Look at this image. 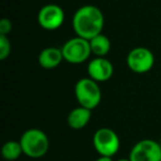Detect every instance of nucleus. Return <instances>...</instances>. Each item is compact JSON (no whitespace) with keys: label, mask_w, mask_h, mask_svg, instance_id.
<instances>
[{"label":"nucleus","mask_w":161,"mask_h":161,"mask_svg":"<svg viewBox=\"0 0 161 161\" xmlns=\"http://www.w3.org/2000/svg\"><path fill=\"white\" fill-rule=\"evenodd\" d=\"M105 19L102 10L93 5H85L75 11L72 25L75 34L86 40H91L103 31Z\"/></svg>","instance_id":"obj_1"},{"label":"nucleus","mask_w":161,"mask_h":161,"mask_svg":"<svg viewBox=\"0 0 161 161\" xmlns=\"http://www.w3.org/2000/svg\"><path fill=\"white\" fill-rule=\"evenodd\" d=\"M20 145L23 154L32 159L42 158L47 153L50 140L47 135L38 128H30L25 130L20 137Z\"/></svg>","instance_id":"obj_2"},{"label":"nucleus","mask_w":161,"mask_h":161,"mask_svg":"<svg viewBox=\"0 0 161 161\" xmlns=\"http://www.w3.org/2000/svg\"><path fill=\"white\" fill-rule=\"evenodd\" d=\"M74 94L78 105L87 109H95L102 101V91L98 83L91 77H83L76 82Z\"/></svg>","instance_id":"obj_3"},{"label":"nucleus","mask_w":161,"mask_h":161,"mask_svg":"<svg viewBox=\"0 0 161 161\" xmlns=\"http://www.w3.org/2000/svg\"><path fill=\"white\" fill-rule=\"evenodd\" d=\"M61 50H62L64 61L75 65L86 62L88 58L92 55L90 41L77 36L67 40L62 45Z\"/></svg>","instance_id":"obj_4"},{"label":"nucleus","mask_w":161,"mask_h":161,"mask_svg":"<svg viewBox=\"0 0 161 161\" xmlns=\"http://www.w3.org/2000/svg\"><path fill=\"white\" fill-rule=\"evenodd\" d=\"M93 146L99 156L113 158L120 148V139L115 130L102 127L93 135Z\"/></svg>","instance_id":"obj_5"},{"label":"nucleus","mask_w":161,"mask_h":161,"mask_svg":"<svg viewBox=\"0 0 161 161\" xmlns=\"http://www.w3.org/2000/svg\"><path fill=\"white\" fill-rule=\"evenodd\" d=\"M126 63L131 72L136 74H145L153 67L154 55L148 47H136L128 52Z\"/></svg>","instance_id":"obj_6"},{"label":"nucleus","mask_w":161,"mask_h":161,"mask_svg":"<svg viewBox=\"0 0 161 161\" xmlns=\"http://www.w3.org/2000/svg\"><path fill=\"white\" fill-rule=\"evenodd\" d=\"M130 161H161V145L153 139L137 141L128 157Z\"/></svg>","instance_id":"obj_7"},{"label":"nucleus","mask_w":161,"mask_h":161,"mask_svg":"<svg viewBox=\"0 0 161 161\" xmlns=\"http://www.w3.org/2000/svg\"><path fill=\"white\" fill-rule=\"evenodd\" d=\"M65 20L64 10L58 5L47 3L38 12V23L43 30L55 31L63 25Z\"/></svg>","instance_id":"obj_8"},{"label":"nucleus","mask_w":161,"mask_h":161,"mask_svg":"<svg viewBox=\"0 0 161 161\" xmlns=\"http://www.w3.org/2000/svg\"><path fill=\"white\" fill-rule=\"evenodd\" d=\"M87 73L88 77L97 83L107 82L114 74V65L106 58H95L88 62Z\"/></svg>","instance_id":"obj_9"},{"label":"nucleus","mask_w":161,"mask_h":161,"mask_svg":"<svg viewBox=\"0 0 161 161\" xmlns=\"http://www.w3.org/2000/svg\"><path fill=\"white\" fill-rule=\"evenodd\" d=\"M38 61L41 67L45 69H52L58 67L62 63V61H64V58L60 47H47L40 52Z\"/></svg>","instance_id":"obj_10"},{"label":"nucleus","mask_w":161,"mask_h":161,"mask_svg":"<svg viewBox=\"0 0 161 161\" xmlns=\"http://www.w3.org/2000/svg\"><path fill=\"white\" fill-rule=\"evenodd\" d=\"M91 118H92V110L87 109L85 107H82V106H78V107L74 108L69 113L66 121L69 128L80 130L87 126Z\"/></svg>","instance_id":"obj_11"},{"label":"nucleus","mask_w":161,"mask_h":161,"mask_svg":"<svg viewBox=\"0 0 161 161\" xmlns=\"http://www.w3.org/2000/svg\"><path fill=\"white\" fill-rule=\"evenodd\" d=\"M88 41H90L92 54H94L96 58H106V55L109 53L112 43L108 36H106L105 34L101 33Z\"/></svg>","instance_id":"obj_12"},{"label":"nucleus","mask_w":161,"mask_h":161,"mask_svg":"<svg viewBox=\"0 0 161 161\" xmlns=\"http://www.w3.org/2000/svg\"><path fill=\"white\" fill-rule=\"evenodd\" d=\"M23 154L22 147L20 145V141L9 140L3 143L1 148V156L7 161H16Z\"/></svg>","instance_id":"obj_13"},{"label":"nucleus","mask_w":161,"mask_h":161,"mask_svg":"<svg viewBox=\"0 0 161 161\" xmlns=\"http://www.w3.org/2000/svg\"><path fill=\"white\" fill-rule=\"evenodd\" d=\"M11 53V42H10L8 36L0 34V60L3 61L9 58Z\"/></svg>","instance_id":"obj_14"},{"label":"nucleus","mask_w":161,"mask_h":161,"mask_svg":"<svg viewBox=\"0 0 161 161\" xmlns=\"http://www.w3.org/2000/svg\"><path fill=\"white\" fill-rule=\"evenodd\" d=\"M12 30V23L9 19L3 18L0 20V34L3 36H8Z\"/></svg>","instance_id":"obj_15"},{"label":"nucleus","mask_w":161,"mask_h":161,"mask_svg":"<svg viewBox=\"0 0 161 161\" xmlns=\"http://www.w3.org/2000/svg\"><path fill=\"white\" fill-rule=\"evenodd\" d=\"M95 161H114L113 160V158H110V157H105V156H99L98 158L96 159Z\"/></svg>","instance_id":"obj_16"},{"label":"nucleus","mask_w":161,"mask_h":161,"mask_svg":"<svg viewBox=\"0 0 161 161\" xmlns=\"http://www.w3.org/2000/svg\"><path fill=\"white\" fill-rule=\"evenodd\" d=\"M117 161H130L129 159H118Z\"/></svg>","instance_id":"obj_17"},{"label":"nucleus","mask_w":161,"mask_h":161,"mask_svg":"<svg viewBox=\"0 0 161 161\" xmlns=\"http://www.w3.org/2000/svg\"><path fill=\"white\" fill-rule=\"evenodd\" d=\"M160 145H161V141H160Z\"/></svg>","instance_id":"obj_18"}]
</instances>
